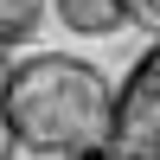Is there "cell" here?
Listing matches in <instances>:
<instances>
[{"label":"cell","instance_id":"cell-1","mask_svg":"<svg viewBox=\"0 0 160 160\" xmlns=\"http://www.w3.org/2000/svg\"><path fill=\"white\" fill-rule=\"evenodd\" d=\"M7 115L26 154L71 160L109 148L115 135V83L71 51H32L7 71Z\"/></svg>","mask_w":160,"mask_h":160},{"label":"cell","instance_id":"cell-2","mask_svg":"<svg viewBox=\"0 0 160 160\" xmlns=\"http://www.w3.org/2000/svg\"><path fill=\"white\" fill-rule=\"evenodd\" d=\"M109 148L135 154V160H160V38L135 58V71L115 90V135Z\"/></svg>","mask_w":160,"mask_h":160},{"label":"cell","instance_id":"cell-3","mask_svg":"<svg viewBox=\"0 0 160 160\" xmlns=\"http://www.w3.org/2000/svg\"><path fill=\"white\" fill-rule=\"evenodd\" d=\"M51 13L77 38H115L128 26V0H51Z\"/></svg>","mask_w":160,"mask_h":160},{"label":"cell","instance_id":"cell-4","mask_svg":"<svg viewBox=\"0 0 160 160\" xmlns=\"http://www.w3.org/2000/svg\"><path fill=\"white\" fill-rule=\"evenodd\" d=\"M51 0H0V51H19L38 38V26H45Z\"/></svg>","mask_w":160,"mask_h":160},{"label":"cell","instance_id":"cell-5","mask_svg":"<svg viewBox=\"0 0 160 160\" xmlns=\"http://www.w3.org/2000/svg\"><path fill=\"white\" fill-rule=\"evenodd\" d=\"M7 71H13V58L0 51V160L19 154V135H13V115H7Z\"/></svg>","mask_w":160,"mask_h":160},{"label":"cell","instance_id":"cell-6","mask_svg":"<svg viewBox=\"0 0 160 160\" xmlns=\"http://www.w3.org/2000/svg\"><path fill=\"white\" fill-rule=\"evenodd\" d=\"M128 19H141V26H160V0H128Z\"/></svg>","mask_w":160,"mask_h":160},{"label":"cell","instance_id":"cell-7","mask_svg":"<svg viewBox=\"0 0 160 160\" xmlns=\"http://www.w3.org/2000/svg\"><path fill=\"white\" fill-rule=\"evenodd\" d=\"M71 160H135V154H122V148H90V154H71Z\"/></svg>","mask_w":160,"mask_h":160}]
</instances>
